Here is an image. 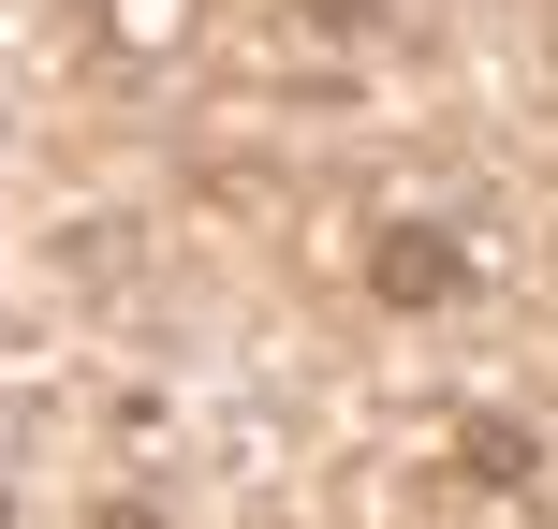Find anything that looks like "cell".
Segmentation results:
<instances>
[{
    "instance_id": "6",
    "label": "cell",
    "mask_w": 558,
    "mask_h": 529,
    "mask_svg": "<svg viewBox=\"0 0 558 529\" xmlns=\"http://www.w3.org/2000/svg\"><path fill=\"white\" fill-rule=\"evenodd\" d=\"M0 529H15V485H0Z\"/></svg>"
},
{
    "instance_id": "2",
    "label": "cell",
    "mask_w": 558,
    "mask_h": 529,
    "mask_svg": "<svg viewBox=\"0 0 558 529\" xmlns=\"http://www.w3.org/2000/svg\"><path fill=\"white\" fill-rule=\"evenodd\" d=\"M456 471H471L485 501H530L544 485V426L530 412H456Z\"/></svg>"
},
{
    "instance_id": "3",
    "label": "cell",
    "mask_w": 558,
    "mask_h": 529,
    "mask_svg": "<svg viewBox=\"0 0 558 529\" xmlns=\"http://www.w3.org/2000/svg\"><path fill=\"white\" fill-rule=\"evenodd\" d=\"M104 29H118V45H177V29H192V0H104Z\"/></svg>"
},
{
    "instance_id": "1",
    "label": "cell",
    "mask_w": 558,
    "mask_h": 529,
    "mask_svg": "<svg viewBox=\"0 0 558 529\" xmlns=\"http://www.w3.org/2000/svg\"><path fill=\"white\" fill-rule=\"evenodd\" d=\"M367 279H383V309H456V294H471V236H456V221H383Z\"/></svg>"
},
{
    "instance_id": "5",
    "label": "cell",
    "mask_w": 558,
    "mask_h": 529,
    "mask_svg": "<svg viewBox=\"0 0 558 529\" xmlns=\"http://www.w3.org/2000/svg\"><path fill=\"white\" fill-rule=\"evenodd\" d=\"M88 529H162V501H133V485H118V501L88 515Z\"/></svg>"
},
{
    "instance_id": "4",
    "label": "cell",
    "mask_w": 558,
    "mask_h": 529,
    "mask_svg": "<svg viewBox=\"0 0 558 529\" xmlns=\"http://www.w3.org/2000/svg\"><path fill=\"white\" fill-rule=\"evenodd\" d=\"M294 15H308V29H367L383 0H294Z\"/></svg>"
}]
</instances>
